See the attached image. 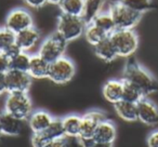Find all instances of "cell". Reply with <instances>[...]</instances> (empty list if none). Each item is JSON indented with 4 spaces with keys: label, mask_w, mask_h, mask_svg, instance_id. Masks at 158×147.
<instances>
[{
    "label": "cell",
    "mask_w": 158,
    "mask_h": 147,
    "mask_svg": "<svg viewBox=\"0 0 158 147\" xmlns=\"http://www.w3.org/2000/svg\"><path fill=\"white\" fill-rule=\"evenodd\" d=\"M138 120L148 127L158 125V106L148 97H143L138 104Z\"/></svg>",
    "instance_id": "11"
},
{
    "label": "cell",
    "mask_w": 158,
    "mask_h": 147,
    "mask_svg": "<svg viewBox=\"0 0 158 147\" xmlns=\"http://www.w3.org/2000/svg\"><path fill=\"white\" fill-rule=\"evenodd\" d=\"M34 26L31 14L23 8H16L9 12L6 18V27L15 34Z\"/></svg>",
    "instance_id": "9"
},
{
    "label": "cell",
    "mask_w": 158,
    "mask_h": 147,
    "mask_svg": "<svg viewBox=\"0 0 158 147\" xmlns=\"http://www.w3.org/2000/svg\"><path fill=\"white\" fill-rule=\"evenodd\" d=\"M121 79L140 89L146 97L158 91V82L153 74L135 59H129L126 63Z\"/></svg>",
    "instance_id": "1"
},
{
    "label": "cell",
    "mask_w": 158,
    "mask_h": 147,
    "mask_svg": "<svg viewBox=\"0 0 158 147\" xmlns=\"http://www.w3.org/2000/svg\"><path fill=\"white\" fill-rule=\"evenodd\" d=\"M28 7L34 8V9H39L44 7L46 3H48V0H24Z\"/></svg>",
    "instance_id": "34"
},
{
    "label": "cell",
    "mask_w": 158,
    "mask_h": 147,
    "mask_svg": "<svg viewBox=\"0 0 158 147\" xmlns=\"http://www.w3.org/2000/svg\"><path fill=\"white\" fill-rule=\"evenodd\" d=\"M46 147H68L66 136L61 137V138H56V140H51L50 142L47 144Z\"/></svg>",
    "instance_id": "33"
},
{
    "label": "cell",
    "mask_w": 158,
    "mask_h": 147,
    "mask_svg": "<svg viewBox=\"0 0 158 147\" xmlns=\"http://www.w3.org/2000/svg\"><path fill=\"white\" fill-rule=\"evenodd\" d=\"M62 0H48V3H52V5H60Z\"/></svg>",
    "instance_id": "38"
},
{
    "label": "cell",
    "mask_w": 158,
    "mask_h": 147,
    "mask_svg": "<svg viewBox=\"0 0 158 147\" xmlns=\"http://www.w3.org/2000/svg\"><path fill=\"white\" fill-rule=\"evenodd\" d=\"M8 93H28L31 86V79L27 71L9 69L6 72Z\"/></svg>",
    "instance_id": "8"
},
{
    "label": "cell",
    "mask_w": 158,
    "mask_h": 147,
    "mask_svg": "<svg viewBox=\"0 0 158 147\" xmlns=\"http://www.w3.org/2000/svg\"><path fill=\"white\" fill-rule=\"evenodd\" d=\"M59 7L64 14L82 16L85 10V0H62Z\"/></svg>",
    "instance_id": "21"
},
{
    "label": "cell",
    "mask_w": 158,
    "mask_h": 147,
    "mask_svg": "<svg viewBox=\"0 0 158 147\" xmlns=\"http://www.w3.org/2000/svg\"><path fill=\"white\" fill-rule=\"evenodd\" d=\"M44 133L50 141L64 137L65 136V132H64L62 119H53L52 122L50 123V125L46 129V131H44Z\"/></svg>",
    "instance_id": "27"
},
{
    "label": "cell",
    "mask_w": 158,
    "mask_h": 147,
    "mask_svg": "<svg viewBox=\"0 0 158 147\" xmlns=\"http://www.w3.org/2000/svg\"><path fill=\"white\" fill-rule=\"evenodd\" d=\"M110 38L120 57H130L139 48V36L134 29H115Z\"/></svg>",
    "instance_id": "2"
},
{
    "label": "cell",
    "mask_w": 158,
    "mask_h": 147,
    "mask_svg": "<svg viewBox=\"0 0 158 147\" xmlns=\"http://www.w3.org/2000/svg\"><path fill=\"white\" fill-rule=\"evenodd\" d=\"M93 49H94L95 55L104 62H113L118 57L116 49H115L110 36L102 41H100L95 46H93Z\"/></svg>",
    "instance_id": "18"
},
{
    "label": "cell",
    "mask_w": 158,
    "mask_h": 147,
    "mask_svg": "<svg viewBox=\"0 0 158 147\" xmlns=\"http://www.w3.org/2000/svg\"><path fill=\"white\" fill-rule=\"evenodd\" d=\"M86 40L92 46H95L97 43H99L100 41H102L103 39H105L106 37H108V35L106 33H104L102 29H100L98 26H95L93 23H89L87 24L86 29L84 33Z\"/></svg>",
    "instance_id": "24"
},
{
    "label": "cell",
    "mask_w": 158,
    "mask_h": 147,
    "mask_svg": "<svg viewBox=\"0 0 158 147\" xmlns=\"http://www.w3.org/2000/svg\"><path fill=\"white\" fill-rule=\"evenodd\" d=\"M67 43L68 42L57 31H55L42 41L38 54L51 64L57 59L64 56Z\"/></svg>",
    "instance_id": "6"
},
{
    "label": "cell",
    "mask_w": 158,
    "mask_h": 147,
    "mask_svg": "<svg viewBox=\"0 0 158 147\" xmlns=\"http://www.w3.org/2000/svg\"><path fill=\"white\" fill-rule=\"evenodd\" d=\"M49 142H50V140L44 135V132L33 133V136L31 138V143L33 147H46Z\"/></svg>",
    "instance_id": "30"
},
{
    "label": "cell",
    "mask_w": 158,
    "mask_h": 147,
    "mask_svg": "<svg viewBox=\"0 0 158 147\" xmlns=\"http://www.w3.org/2000/svg\"><path fill=\"white\" fill-rule=\"evenodd\" d=\"M105 114L100 110H90L81 116V129L79 134V140H91L94 136L100 122L105 120Z\"/></svg>",
    "instance_id": "10"
},
{
    "label": "cell",
    "mask_w": 158,
    "mask_h": 147,
    "mask_svg": "<svg viewBox=\"0 0 158 147\" xmlns=\"http://www.w3.org/2000/svg\"><path fill=\"white\" fill-rule=\"evenodd\" d=\"M76 67L70 59L62 56L50 64L48 78L56 84H65L74 78Z\"/></svg>",
    "instance_id": "7"
},
{
    "label": "cell",
    "mask_w": 158,
    "mask_h": 147,
    "mask_svg": "<svg viewBox=\"0 0 158 147\" xmlns=\"http://www.w3.org/2000/svg\"><path fill=\"white\" fill-rule=\"evenodd\" d=\"M115 112L123 120L128 122H133L138 120V106L135 103L127 102L125 100L117 102L114 104Z\"/></svg>",
    "instance_id": "19"
},
{
    "label": "cell",
    "mask_w": 158,
    "mask_h": 147,
    "mask_svg": "<svg viewBox=\"0 0 158 147\" xmlns=\"http://www.w3.org/2000/svg\"><path fill=\"white\" fill-rule=\"evenodd\" d=\"M123 6L135 12L143 14L152 9V0H119Z\"/></svg>",
    "instance_id": "28"
},
{
    "label": "cell",
    "mask_w": 158,
    "mask_h": 147,
    "mask_svg": "<svg viewBox=\"0 0 158 147\" xmlns=\"http://www.w3.org/2000/svg\"><path fill=\"white\" fill-rule=\"evenodd\" d=\"M31 59V55H29L28 52L21 51L18 55L10 59V69L20 70V71H28Z\"/></svg>",
    "instance_id": "25"
},
{
    "label": "cell",
    "mask_w": 158,
    "mask_h": 147,
    "mask_svg": "<svg viewBox=\"0 0 158 147\" xmlns=\"http://www.w3.org/2000/svg\"><path fill=\"white\" fill-rule=\"evenodd\" d=\"M117 130L116 125L110 120H103L99 123L97 130L94 132L93 140L98 143H105V144H113L116 140Z\"/></svg>",
    "instance_id": "14"
},
{
    "label": "cell",
    "mask_w": 158,
    "mask_h": 147,
    "mask_svg": "<svg viewBox=\"0 0 158 147\" xmlns=\"http://www.w3.org/2000/svg\"><path fill=\"white\" fill-rule=\"evenodd\" d=\"M91 147H113V144H105V143H98L94 142Z\"/></svg>",
    "instance_id": "37"
},
{
    "label": "cell",
    "mask_w": 158,
    "mask_h": 147,
    "mask_svg": "<svg viewBox=\"0 0 158 147\" xmlns=\"http://www.w3.org/2000/svg\"><path fill=\"white\" fill-rule=\"evenodd\" d=\"M146 144L147 147H158V130H154L148 134Z\"/></svg>",
    "instance_id": "32"
},
{
    "label": "cell",
    "mask_w": 158,
    "mask_h": 147,
    "mask_svg": "<svg viewBox=\"0 0 158 147\" xmlns=\"http://www.w3.org/2000/svg\"><path fill=\"white\" fill-rule=\"evenodd\" d=\"M103 96L107 102L116 104L123 100V79H110L105 82L103 86Z\"/></svg>",
    "instance_id": "15"
},
{
    "label": "cell",
    "mask_w": 158,
    "mask_h": 147,
    "mask_svg": "<svg viewBox=\"0 0 158 147\" xmlns=\"http://www.w3.org/2000/svg\"><path fill=\"white\" fill-rule=\"evenodd\" d=\"M23 129V120L3 110L0 112V130L2 135L16 136Z\"/></svg>",
    "instance_id": "13"
},
{
    "label": "cell",
    "mask_w": 158,
    "mask_h": 147,
    "mask_svg": "<svg viewBox=\"0 0 158 147\" xmlns=\"http://www.w3.org/2000/svg\"><path fill=\"white\" fill-rule=\"evenodd\" d=\"M49 69H50V63L42 59L39 54L31 55V64H29L28 74L31 78L35 79H42V78H48Z\"/></svg>",
    "instance_id": "17"
},
{
    "label": "cell",
    "mask_w": 158,
    "mask_h": 147,
    "mask_svg": "<svg viewBox=\"0 0 158 147\" xmlns=\"http://www.w3.org/2000/svg\"><path fill=\"white\" fill-rule=\"evenodd\" d=\"M10 69V57L0 51V72H7Z\"/></svg>",
    "instance_id": "31"
},
{
    "label": "cell",
    "mask_w": 158,
    "mask_h": 147,
    "mask_svg": "<svg viewBox=\"0 0 158 147\" xmlns=\"http://www.w3.org/2000/svg\"><path fill=\"white\" fill-rule=\"evenodd\" d=\"M62 121L66 137L78 138L81 129V117L78 115H68L62 119Z\"/></svg>",
    "instance_id": "20"
},
{
    "label": "cell",
    "mask_w": 158,
    "mask_h": 147,
    "mask_svg": "<svg viewBox=\"0 0 158 147\" xmlns=\"http://www.w3.org/2000/svg\"><path fill=\"white\" fill-rule=\"evenodd\" d=\"M87 23L82 16L68 15L62 13L59 16L56 24V31L67 42L74 41L84 35Z\"/></svg>",
    "instance_id": "3"
},
{
    "label": "cell",
    "mask_w": 158,
    "mask_h": 147,
    "mask_svg": "<svg viewBox=\"0 0 158 147\" xmlns=\"http://www.w3.org/2000/svg\"><path fill=\"white\" fill-rule=\"evenodd\" d=\"M143 97H146V96H144V94H143L140 89H138L135 86L129 84V82L123 81V100H125V101H127V102L138 104Z\"/></svg>",
    "instance_id": "26"
},
{
    "label": "cell",
    "mask_w": 158,
    "mask_h": 147,
    "mask_svg": "<svg viewBox=\"0 0 158 147\" xmlns=\"http://www.w3.org/2000/svg\"><path fill=\"white\" fill-rule=\"evenodd\" d=\"M91 23H93L95 26H98L100 29H102L108 36L116 29V25L114 23V20H113L112 15H110V13L108 11L107 12L102 11L101 13H99L95 16L94 20Z\"/></svg>",
    "instance_id": "23"
},
{
    "label": "cell",
    "mask_w": 158,
    "mask_h": 147,
    "mask_svg": "<svg viewBox=\"0 0 158 147\" xmlns=\"http://www.w3.org/2000/svg\"><path fill=\"white\" fill-rule=\"evenodd\" d=\"M7 92V77L6 72H0V94Z\"/></svg>",
    "instance_id": "36"
},
{
    "label": "cell",
    "mask_w": 158,
    "mask_h": 147,
    "mask_svg": "<svg viewBox=\"0 0 158 147\" xmlns=\"http://www.w3.org/2000/svg\"><path fill=\"white\" fill-rule=\"evenodd\" d=\"M108 12L114 20L116 29H133L140 23L143 15L123 6L119 0L110 5Z\"/></svg>",
    "instance_id": "4"
},
{
    "label": "cell",
    "mask_w": 158,
    "mask_h": 147,
    "mask_svg": "<svg viewBox=\"0 0 158 147\" xmlns=\"http://www.w3.org/2000/svg\"><path fill=\"white\" fill-rule=\"evenodd\" d=\"M5 110L23 121L28 119L33 112V103L28 93H9Z\"/></svg>",
    "instance_id": "5"
},
{
    "label": "cell",
    "mask_w": 158,
    "mask_h": 147,
    "mask_svg": "<svg viewBox=\"0 0 158 147\" xmlns=\"http://www.w3.org/2000/svg\"><path fill=\"white\" fill-rule=\"evenodd\" d=\"M1 135H2V133H1V130H0V136H1Z\"/></svg>",
    "instance_id": "39"
},
{
    "label": "cell",
    "mask_w": 158,
    "mask_h": 147,
    "mask_svg": "<svg viewBox=\"0 0 158 147\" xmlns=\"http://www.w3.org/2000/svg\"><path fill=\"white\" fill-rule=\"evenodd\" d=\"M41 39L40 31L35 26H31L16 34V44L22 51L28 52L34 49Z\"/></svg>",
    "instance_id": "12"
},
{
    "label": "cell",
    "mask_w": 158,
    "mask_h": 147,
    "mask_svg": "<svg viewBox=\"0 0 158 147\" xmlns=\"http://www.w3.org/2000/svg\"><path fill=\"white\" fill-rule=\"evenodd\" d=\"M16 42V34L9 28H0V51L5 52L9 47Z\"/></svg>",
    "instance_id": "29"
},
{
    "label": "cell",
    "mask_w": 158,
    "mask_h": 147,
    "mask_svg": "<svg viewBox=\"0 0 158 147\" xmlns=\"http://www.w3.org/2000/svg\"><path fill=\"white\" fill-rule=\"evenodd\" d=\"M53 119L54 118L46 110H36L31 112V115L29 116L28 125L33 133H40L46 131Z\"/></svg>",
    "instance_id": "16"
},
{
    "label": "cell",
    "mask_w": 158,
    "mask_h": 147,
    "mask_svg": "<svg viewBox=\"0 0 158 147\" xmlns=\"http://www.w3.org/2000/svg\"><path fill=\"white\" fill-rule=\"evenodd\" d=\"M21 51H22V50H21V48L18 46V44H16V42H15V43L12 44L11 47H9V48H8L7 50L5 51V53L8 55V56L10 57V59H12V57H13V56H15V55H18L19 53L21 52Z\"/></svg>",
    "instance_id": "35"
},
{
    "label": "cell",
    "mask_w": 158,
    "mask_h": 147,
    "mask_svg": "<svg viewBox=\"0 0 158 147\" xmlns=\"http://www.w3.org/2000/svg\"><path fill=\"white\" fill-rule=\"evenodd\" d=\"M105 0H85V10L82 18L87 24L91 23L99 13L102 12Z\"/></svg>",
    "instance_id": "22"
}]
</instances>
